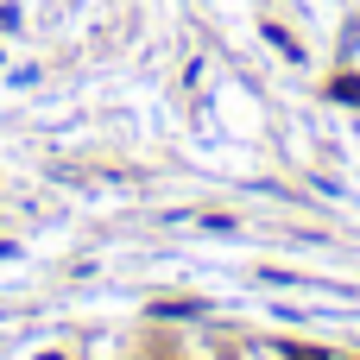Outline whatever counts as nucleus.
Returning <instances> with one entry per match:
<instances>
[{
  "instance_id": "1",
  "label": "nucleus",
  "mask_w": 360,
  "mask_h": 360,
  "mask_svg": "<svg viewBox=\"0 0 360 360\" xmlns=\"http://www.w3.org/2000/svg\"><path fill=\"white\" fill-rule=\"evenodd\" d=\"M329 101H354L360 108V76L354 70H335V76H329Z\"/></svg>"
},
{
  "instance_id": "2",
  "label": "nucleus",
  "mask_w": 360,
  "mask_h": 360,
  "mask_svg": "<svg viewBox=\"0 0 360 360\" xmlns=\"http://www.w3.org/2000/svg\"><path fill=\"white\" fill-rule=\"evenodd\" d=\"M259 32H266V38H272V44H278V51H285V57H291V63H304V44H297V38H291V32H285V25H272V19H266V25H259Z\"/></svg>"
},
{
  "instance_id": "3",
  "label": "nucleus",
  "mask_w": 360,
  "mask_h": 360,
  "mask_svg": "<svg viewBox=\"0 0 360 360\" xmlns=\"http://www.w3.org/2000/svg\"><path fill=\"white\" fill-rule=\"evenodd\" d=\"M152 316H202V304H190V297L184 304H152Z\"/></svg>"
}]
</instances>
